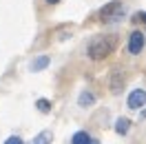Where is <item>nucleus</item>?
<instances>
[{
    "mask_svg": "<svg viewBox=\"0 0 146 144\" xmlns=\"http://www.w3.org/2000/svg\"><path fill=\"white\" fill-rule=\"evenodd\" d=\"M115 49V36H98L93 38L89 47H86V55L91 58V60H104L106 55L111 53Z\"/></svg>",
    "mask_w": 146,
    "mask_h": 144,
    "instance_id": "obj_1",
    "label": "nucleus"
},
{
    "mask_svg": "<svg viewBox=\"0 0 146 144\" xmlns=\"http://www.w3.org/2000/svg\"><path fill=\"white\" fill-rule=\"evenodd\" d=\"M122 9H124V7H122V2H117V0H115V2H109V5L100 11V20L102 22H113V20H117L119 16H122Z\"/></svg>",
    "mask_w": 146,
    "mask_h": 144,
    "instance_id": "obj_2",
    "label": "nucleus"
},
{
    "mask_svg": "<svg viewBox=\"0 0 146 144\" xmlns=\"http://www.w3.org/2000/svg\"><path fill=\"white\" fill-rule=\"evenodd\" d=\"M142 49H144V33L142 31H133L131 38H128V53H142Z\"/></svg>",
    "mask_w": 146,
    "mask_h": 144,
    "instance_id": "obj_3",
    "label": "nucleus"
},
{
    "mask_svg": "<svg viewBox=\"0 0 146 144\" xmlns=\"http://www.w3.org/2000/svg\"><path fill=\"white\" fill-rule=\"evenodd\" d=\"M109 87H111L113 93H119V91H122V87H124V71H122V69H115V71L111 73Z\"/></svg>",
    "mask_w": 146,
    "mask_h": 144,
    "instance_id": "obj_4",
    "label": "nucleus"
},
{
    "mask_svg": "<svg viewBox=\"0 0 146 144\" xmlns=\"http://www.w3.org/2000/svg\"><path fill=\"white\" fill-rule=\"evenodd\" d=\"M144 102H146V93L142 89H135L131 95H128V100H126L128 109H142V107H144Z\"/></svg>",
    "mask_w": 146,
    "mask_h": 144,
    "instance_id": "obj_5",
    "label": "nucleus"
},
{
    "mask_svg": "<svg viewBox=\"0 0 146 144\" xmlns=\"http://www.w3.org/2000/svg\"><path fill=\"white\" fill-rule=\"evenodd\" d=\"M128 129H131V120H128V117H119L117 122H115V131H117L119 135H126Z\"/></svg>",
    "mask_w": 146,
    "mask_h": 144,
    "instance_id": "obj_6",
    "label": "nucleus"
},
{
    "mask_svg": "<svg viewBox=\"0 0 146 144\" xmlns=\"http://www.w3.org/2000/svg\"><path fill=\"white\" fill-rule=\"evenodd\" d=\"M46 67H49V58H46V55H40V58H36V60L31 62V71H42Z\"/></svg>",
    "mask_w": 146,
    "mask_h": 144,
    "instance_id": "obj_7",
    "label": "nucleus"
},
{
    "mask_svg": "<svg viewBox=\"0 0 146 144\" xmlns=\"http://www.w3.org/2000/svg\"><path fill=\"white\" fill-rule=\"evenodd\" d=\"M93 102H95V95H93L91 91H84L82 95H80V100H78V104H80V107H91Z\"/></svg>",
    "mask_w": 146,
    "mask_h": 144,
    "instance_id": "obj_8",
    "label": "nucleus"
},
{
    "mask_svg": "<svg viewBox=\"0 0 146 144\" xmlns=\"http://www.w3.org/2000/svg\"><path fill=\"white\" fill-rule=\"evenodd\" d=\"M51 140H53V133L51 131H42L40 135H36L33 144H51Z\"/></svg>",
    "mask_w": 146,
    "mask_h": 144,
    "instance_id": "obj_9",
    "label": "nucleus"
},
{
    "mask_svg": "<svg viewBox=\"0 0 146 144\" xmlns=\"http://www.w3.org/2000/svg\"><path fill=\"white\" fill-rule=\"evenodd\" d=\"M89 142H91V137H89V133H84V131H78L71 140V144H89Z\"/></svg>",
    "mask_w": 146,
    "mask_h": 144,
    "instance_id": "obj_10",
    "label": "nucleus"
},
{
    "mask_svg": "<svg viewBox=\"0 0 146 144\" xmlns=\"http://www.w3.org/2000/svg\"><path fill=\"white\" fill-rule=\"evenodd\" d=\"M36 107L40 109L42 113H49V111H51V102H49V100H38V102H36Z\"/></svg>",
    "mask_w": 146,
    "mask_h": 144,
    "instance_id": "obj_11",
    "label": "nucleus"
},
{
    "mask_svg": "<svg viewBox=\"0 0 146 144\" xmlns=\"http://www.w3.org/2000/svg\"><path fill=\"white\" fill-rule=\"evenodd\" d=\"M5 144H25V142H22L20 137H16V135H11V137H7V140H5Z\"/></svg>",
    "mask_w": 146,
    "mask_h": 144,
    "instance_id": "obj_12",
    "label": "nucleus"
},
{
    "mask_svg": "<svg viewBox=\"0 0 146 144\" xmlns=\"http://www.w3.org/2000/svg\"><path fill=\"white\" fill-rule=\"evenodd\" d=\"M46 2H49V5H58L60 0H46Z\"/></svg>",
    "mask_w": 146,
    "mask_h": 144,
    "instance_id": "obj_13",
    "label": "nucleus"
},
{
    "mask_svg": "<svg viewBox=\"0 0 146 144\" xmlns=\"http://www.w3.org/2000/svg\"><path fill=\"white\" fill-rule=\"evenodd\" d=\"M89 144H100V142H93V140H91V142H89Z\"/></svg>",
    "mask_w": 146,
    "mask_h": 144,
    "instance_id": "obj_14",
    "label": "nucleus"
}]
</instances>
